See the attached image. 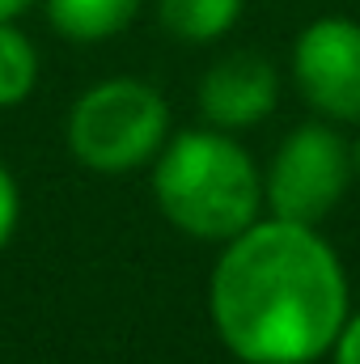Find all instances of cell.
Returning <instances> with one entry per match:
<instances>
[{"mask_svg": "<svg viewBox=\"0 0 360 364\" xmlns=\"http://www.w3.org/2000/svg\"><path fill=\"white\" fill-rule=\"evenodd\" d=\"M208 314L242 364H318L352 314L348 272L314 225L259 216L212 263Z\"/></svg>", "mask_w": 360, "mask_h": 364, "instance_id": "6da1fadb", "label": "cell"}, {"mask_svg": "<svg viewBox=\"0 0 360 364\" xmlns=\"http://www.w3.org/2000/svg\"><path fill=\"white\" fill-rule=\"evenodd\" d=\"M153 199L162 216L195 242H229L263 212L255 157L221 127L179 132L153 157Z\"/></svg>", "mask_w": 360, "mask_h": 364, "instance_id": "7a4b0ae2", "label": "cell"}, {"mask_svg": "<svg viewBox=\"0 0 360 364\" xmlns=\"http://www.w3.org/2000/svg\"><path fill=\"white\" fill-rule=\"evenodd\" d=\"M170 140V102L140 77H106L68 110V153L93 174L149 166Z\"/></svg>", "mask_w": 360, "mask_h": 364, "instance_id": "3957f363", "label": "cell"}, {"mask_svg": "<svg viewBox=\"0 0 360 364\" xmlns=\"http://www.w3.org/2000/svg\"><path fill=\"white\" fill-rule=\"evenodd\" d=\"M352 178V144L327 123H301L280 140L263 174V208L280 220L318 229L339 208Z\"/></svg>", "mask_w": 360, "mask_h": 364, "instance_id": "277c9868", "label": "cell"}, {"mask_svg": "<svg viewBox=\"0 0 360 364\" xmlns=\"http://www.w3.org/2000/svg\"><path fill=\"white\" fill-rule=\"evenodd\" d=\"M292 81L318 114L335 123H360V21H309L292 43Z\"/></svg>", "mask_w": 360, "mask_h": 364, "instance_id": "5b68a950", "label": "cell"}, {"mask_svg": "<svg viewBox=\"0 0 360 364\" xmlns=\"http://www.w3.org/2000/svg\"><path fill=\"white\" fill-rule=\"evenodd\" d=\"M280 102V77L263 55L238 51L216 60L199 81V110L221 132H242L263 123Z\"/></svg>", "mask_w": 360, "mask_h": 364, "instance_id": "8992f818", "label": "cell"}, {"mask_svg": "<svg viewBox=\"0 0 360 364\" xmlns=\"http://www.w3.org/2000/svg\"><path fill=\"white\" fill-rule=\"evenodd\" d=\"M43 9H47V21L60 38L102 43V38L123 34L136 21L140 0H43Z\"/></svg>", "mask_w": 360, "mask_h": 364, "instance_id": "52a82bcc", "label": "cell"}, {"mask_svg": "<svg viewBox=\"0 0 360 364\" xmlns=\"http://www.w3.org/2000/svg\"><path fill=\"white\" fill-rule=\"evenodd\" d=\"M242 9H246V0H157L162 26L182 43H216V38H225L238 26Z\"/></svg>", "mask_w": 360, "mask_h": 364, "instance_id": "ba28073f", "label": "cell"}, {"mask_svg": "<svg viewBox=\"0 0 360 364\" xmlns=\"http://www.w3.org/2000/svg\"><path fill=\"white\" fill-rule=\"evenodd\" d=\"M38 85V51L34 43L13 26L0 21V110L21 106Z\"/></svg>", "mask_w": 360, "mask_h": 364, "instance_id": "9c48e42d", "label": "cell"}, {"mask_svg": "<svg viewBox=\"0 0 360 364\" xmlns=\"http://www.w3.org/2000/svg\"><path fill=\"white\" fill-rule=\"evenodd\" d=\"M17 220H21V191H17L13 170L0 161V250L13 242V233H17Z\"/></svg>", "mask_w": 360, "mask_h": 364, "instance_id": "30bf717a", "label": "cell"}, {"mask_svg": "<svg viewBox=\"0 0 360 364\" xmlns=\"http://www.w3.org/2000/svg\"><path fill=\"white\" fill-rule=\"evenodd\" d=\"M331 356H335V364H360V309L348 314V322H344V331H339Z\"/></svg>", "mask_w": 360, "mask_h": 364, "instance_id": "8fae6325", "label": "cell"}, {"mask_svg": "<svg viewBox=\"0 0 360 364\" xmlns=\"http://www.w3.org/2000/svg\"><path fill=\"white\" fill-rule=\"evenodd\" d=\"M34 0H0V21H17Z\"/></svg>", "mask_w": 360, "mask_h": 364, "instance_id": "7c38bea8", "label": "cell"}, {"mask_svg": "<svg viewBox=\"0 0 360 364\" xmlns=\"http://www.w3.org/2000/svg\"><path fill=\"white\" fill-rule=\"evenodd\" d=\"M352 166H356V178H360V136H356V144H352Z\"/></svg>", "mask_w": 360, "mask_h": 364, "instance_id": "4fadbf2b", "label": "cell"}]
</instances>
